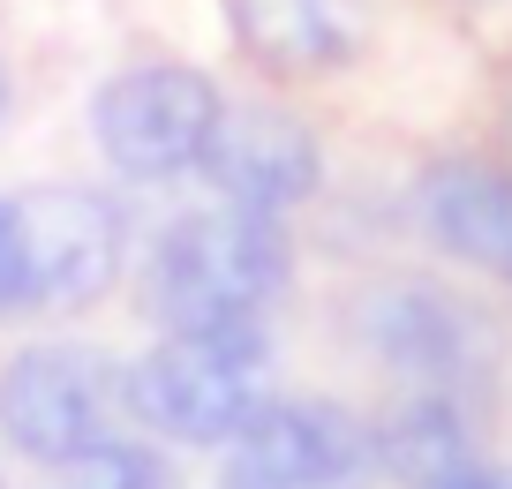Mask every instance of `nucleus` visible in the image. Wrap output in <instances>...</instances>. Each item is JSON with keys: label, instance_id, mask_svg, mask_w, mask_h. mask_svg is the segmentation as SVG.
Returning a JSON list of instances; mask_svg holds the SVG:
<instances>
[{"label": "nucleus", "instance_id": "nucleus-11", "mask_svg": "<svg viewBox=\"0 0 512 489\" xmlns=\"http://www.w3.org/2000/svg\"><path fill=\"white\" fill-rule=\"evenodd\" d=\"M377 437V467L400 474V482L430 489L437 474L467 467L475 459V414L460 392H400L384 422H369Z\"/></svg>", "mask_w": 512, "mask_h": 489}, {"label": "nucleus", "instance_id": "nucleus-13", "mask_svg": "<svg viewBox=\"0 0 512 489\" xmlns=\"http://www.w3.org/2000/svg\"><path fill=\"white\" fill-rule=\"evenodd\" d=\"M0 309H23V249H16V211L0 196Z\"/></svg>", "mask_w": 512, "mask_h": 489}, {"label": "nucleus", "instance_id": "nucleus-1", "mask_svg": "<svg viewBox=\"0 0 512 489\" xmlns=\"http://www.w3.org/2000/svg\"><path fill=\"white\" fill-rule=\"evenodd\" d=\"M287 226L241 204H196L151 241L144 301L166 332H226V324H264L287 294Z\"/></svg>", "mask_w": 512, "mask_h": 489}, {"label": "nucleus", "instance_id": "nucleus-12", "mask_svg": "<svg viewBox=\"0 0 512 489\" xmlns=\"http://www.w3.org/2000/svg\"><path fill=\"white\" fill-rule=\"evenodd\" d=\"M53 489H174V467H166L151 444L106 437V444H91V452L61 459V467H53Z\"/></svg>", "mask_w": 512, "mask_h": 489}, {"label": "nucleus", "instance_id": "nucleus-7", "mask_svg": "<svg viewBox=\"0 0 512 489\" xmlns=\"http://www.w3.org/2000/svg\"><path fill=\"white\" fill-rule=\"evenodd\" d=\"M23 249V309H91L128 256V226L91 189H31L8 196Z\"/></svg>", "mask_w": 512, "mask_h": 489}, {"label": "nucleus", "instance_id": "nucleus-14", "mask_svg": "<svg viewBox=\"0 0 512 489\" xmlns=\"http://www.w3.org/2000/svg\"><path fill=\"white\" fill-rule=\"evenodd\" d=\"M430 489H512V467H497V459H467V467L437 474Z\"/></svg>", "mask_w": 512, "mask_h": 489}, {"label": "nucleus", "instance_id": "nucleus-15", "mask_svg": "<svg viewBox=\"0 0 512 489\" xmlns=\"http://www.w3.org/2000/svg\"><path fill=\"white\" fill-rule=\"evenodd\" d=\"M505 158H512V98H505Z\"/></svg>", "mask_w": 512, "mask_h": 489}, {"label": "nucleus", "instance_id": "nucleus-2", "mask_svg": "<svg viewBox=\"0 0 512 489\" xmlns=\"http://www.w3.org/2000/svg\"><path fill=\"white\" fill-rule=\"evenodd\" d=\"M272 339L264 324L226 332H159L121 369V407L166 444H226L272 399Z\"/></svg>", "mask_w": 512, "mask_h": 489}, {"label": "nucleus", "instance_id": "nucleus-16", "mask_svg": "<svg viewBox=\"0 0 512 489\" xmlns=\"http://www.w3.org/2000/svg\"><path fill=\"white\" fill-rule=\"evenodd\" d=\"M0 113H8V83H0Z\"/></svg>", "mask_w": 512, "mask_h": 489}, {"label": "nucleus", "instance_id": "nucleus-9", "mask_svg": "<svg viewBox=\"0 0 512 489\" xmlns=\"http://www.w3.org/2000/svg\"><path fill=\"white\" fill-rule=\"evenodd\" d=\"M415 211H422V226H430V241L445 256H460L482 279L512 286V166L437 158L415 189Z\"/></svg>", "mask_w": 512, "mask_h": 489}, {"label": "nucleus", "instance_id": "nucleus-5", "mask_svg": "<svg viewBox=\"0 0 512 489\" xmlns=\"http://www.w3.org/2000/svg\"><path fill=\"white\" fill-rule=\"evenodd\" d=\"M377 437L354 407L309 392H272L249 429L226 437L219 489H369Z\"/></svg>", "mask_w": 512, "mask_h": 489}, {"label": "nucleus", "instance_id": "nucleus-3", "mask_svg": "<svg viewBox=\"0 0 512 489\" xmlns=\"http://www.w3.org/2000/svg\"><path fill=\"white\" fill-rule=\"evenodd\" d=\"M219 113H226V98L211 76L151 61V68H121L91 98V136L121 181H189V174H204Z\"/></svg>", "mask_w": 512, "mask_h": 489}, {"label": "nucleus", "instance_id": "nucleus-10", "mask_svg": "<svg viewBox=\"0 0 512 489\" xmlns=\"http://www.w3.org/2000/svg\"><path fill=\"white\" fill-rule=\"evenodd\" d=\"M234 38L279 76H324L369 46V0H226Z\"/></svg>", "mask_w": 512, "mask_h": 489}, {"label": "nucleus", "instance_id": "nucleus-4", "mask_svg": "<svg viewBox=\"0 0 512 489\" xmlns=\"http://www.w3.org/2000/svg\"><path fill=\"white\" fill-rule=\"evenodd\" d=\"M121 407V362L83 339H38L0 369V437L38 467L91 452L113 437Z\"/></svg>", "mask_w": 512, "mask_h": 489}, {"label": "nucleus", "instance_id": "nucleus-6", "mask_svg": "<svg viewBox=\"0 0 512 489\" xmlns=\"http://www.w3.org/2000/svg\"><path fill=\"white\" fill-rule=\"evenodd\" d=\"M362 339L400 392H475L482 377L497 369V332L490 316L467 309L452 286L430 279H392L362 301Z\"/></svg>", "mask_w": 512, "mask_h": 489}, {"label": "nucleus", "instance_id": "nucleus-8", "mask_svg": "<svg viewBox=\"0 0 512 489\" xmlns=\"http://www.w3.org/2000/svg\"><path fill=\"white\" fill-rule=\"evenodd\" d=\"M317 174H324V151L294 113H279V106H226L219 113V136L204 151V181L219 204L287 219L294 204H309Z\"/></svg>", "mask_w": 512, "mask_h": 489}]
</instances>
